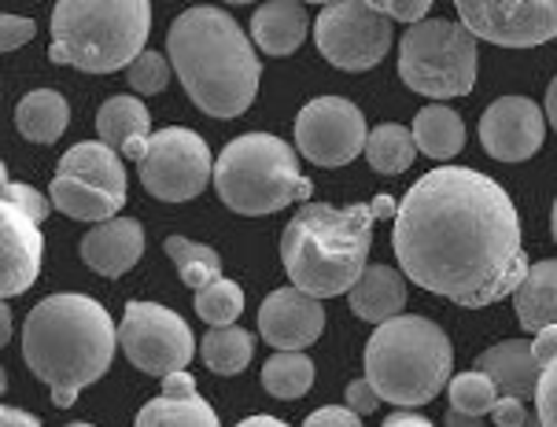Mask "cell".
Listing matches in <instances>:
<instances>
[{"mask_svg": "<svg viewBox=\"0 0 557 427\" xmlns=\"http://www.w3.org/2000/svg\"><path fill=\"white\" fill-rule=\"evenodd\" d=\"M392 243L418 288L469 310L513 296L532 269L513 199L466 166L432 169L403 196Z\"/></svg>", "mask_w": 557, "mask_h": 427, "instance_id": "obj_1", "label": "cell"}, {"mask_svg": "<svg viewBox=\"0 0 557 427\" xmlns=\"http://www.w3.org/2000/svg\"><path fill=\"white\" fill-rule=\"evenodd\" d=\"M166 60L203 115L237 118L255 103L262 78L259 52L225 8H185L170 23Z\"/></svg>", "mask_w": 557, "mask_h": 427, "instance_id": "obj_2", "label": "cell"}, {"mask_svg": "<svg viewBox=\"0 0 557 427\" xmlns=\"http://www.w3.org/2000/svg\"><path fill=\"white\" fill-rule=\"evenodd\" d=\"M119 328L97 299L67 291L49 296L26 313L23 357L26 368L52 387L60 410L78 402L82 387L97 384L115 362Z\"/></svg>", "mask_w": 557, "mask_h": 427, "instance_id": "obj_3", "label": "cell"}, {"mask_svg": "<svg viewBox=\"0 0 557 427\" xmlns=\"http://www.w3.org/2000/svg\"><path fill=\"white\" fill-rule=\"evenodd\" d=\"M373 203L333 206V203H304L281 233V262L310 299L351 296V288L370 269L373 247Z\"/></svg>", "mask_w": 557, "mask_h": 427, "instance_id": "obj_4", "label": "cell"}, {"mask_svg": "<svg viewBox=\"0 0 557 427\" xmlns=\"http://www.w3.org/2000/svg\"><path fill=\"white\" fill-rule=\"evenodd\" d=\"M455 347L447 331L429 317L388 321L366 343V384L392 405H429L443 387H450Z\"/></svg>", "mask_w": 557, "mask_h": 427, "instance_id": "obj_5", "label": "cell"}, {"mask_svg": "<svg viewBox=\"0 0 557 427\" xmlns=\"http://www.w3.org/2000/svg\"><path fill=\"white\" fill-rule=\"evenodd\" d=\"M152 4L145 0H63L52 8L49 60L85 74H111L134 60L148 41Z\"/></svg>", "mask_w": 557, "mask_h": 427, "instance_id": "obj_6", "label": "cell"}, {"mask_svg": "<svg viewBox=\"0 0 557 427\" xmlns=\"http://www.w3.org/2000/svg\"><path fill=\"white\" fill-rule=\"evenodd\" d=\"M214 192L233 214L262 217L292 203H310V181L299 174V151L273 133H244L214 163Z\"/></svg>", "mask_w": 557, "mask_h": 427, "instance_id": "obj_7", "label": "cell"}, {"mask_svg": "<svg viewBox=\"0 0 557 427\" xmlns=\"http://www.w3.org/2000/svg\"><path fill=\"white\" fill-rule=\"evenodd\" d=\"M399 78L432 100L469 97L476 85V37L450 18H424L399 41Z\"/></svg>", "mask_w": 557, "mask_h": 427, "instance_id": "obj_8", "label": "cell"}, {"mask_svg": "<svg viewBox=\"0 0 557 427\" xmlns=\"http://www.w3.org/2000/svg\"><path fill=\"white\" fill-rule=\"evenodd\" d=\"M119 347L140 373L148 376H174L188 373V362L196 354L193 331H188L182 313L159 302H126L119 325Z\"/></svg>", "mask_w": 557, "mask_h": 427, "instance_id": "obj_9", "label": "cell"}, {"mask_svg": "<svg viewBox=\"0 0 557 427\" xmlns=\"http://www.w3.org/2000/svg\"><path fill=\"white\" fill-rule=\"evenodd\" d=\"M137 169L148 196L163 199V203H185V199H196L211 185L214 159L200 133L170 126L156 133Z\"/></svg>", "mask_w": 557, "mask_h": 427, "instance_id": "obj_10", "label": "cell"}, {"mask_svg": "<svg viewBox=\"0 0 557 427\" xmlns=\"http://www.w3.org/2000/svg\"><path fill=\"white\" fill-rule=\"evenodd\" d=\"M321 55L339 71H373L392 49V18L373 4H325L314 18Z\"/></svg>", "mask_w": 557, "mask_h": 427, "instance_id": "obj_11", "label": "cell"}, {"mask_svg": "<svg viewBox=\"0 0 557 427\" xmlns=\"http://www.w3.org/2000/svg\"><path fill=\"white\" fill-rule=\"evenodd\" d=\"M362 108L344 97H318L296 115V151H304L314 166H347L366 151Z\"/></svg>", "mask_w": 557, "mask_h": 427, "instance_id": "obj_12", "label": "cell"}, {"mask_svg": "<svg viewBox=\"0 0 557 427\" xmlns=\"http://www.w3.org/2000/svg\"><path fill=\"white\" fill-rule=\"evenodd\" d=\"M458 23L476 41L503 49H535L557 37V0H458Z\"/></svg>", "mask_w": 557, "mask_h": 427, "instance_id": "obj_13", "label": "cell"}, {"mask_svg": "<svg viewBox=\"0 0 557 427\" xmlns=\"http://www.w3.org/2000/svg\"><path fill=\"white\" fill-rule=\"evenodd\" d=\"M546 111L528 97H498L480 118V145L498 163H524L543 148Z\"/></svg>", "mask_w": 557, "mask_h": 427, "instance_id": "obj_14", "label": "cell"}, {"mask_svg": "<svg viewBox=\"0 0 557 427\" xmlns=\"http://www.w3.org/2000/svg\"><path fill=\"white\" fill-rule=\"evenodd\" d=\"M325 328V306L299 288H277L259 306V336L277 354H304Z\"/></svg>", "mask_w": 557, "mask_h": 427, "instance_id": "obj_15", "label": "cell"}, {"mask_svg": "<svg viewBox=\"0 0 557 427\" xmlns=\"http://www.w3.org/2000/svg\"><path fill=\"white\" fill-rule=\"evenodd\" d=\"M45 259L41 222H34L23 206L0 199V296L15 299L37 280Z\"/></svg>", "mask_w": 557, "mask_h": 427, "instance_id": "obj_16", "label": "cell"}, {"mask_svg": "<svg viewBox=\"0 0 557 427\" xmlns=\"http://www.w3.org/2000/svg\"><path fill=\"white\" fill-rule=\"evenodd\" d=\"M145 254V229L137 217H115V222L92 225V233L82 236V259L100 277L115 280L129 273Z\"/></svg>", "mask_w": 557, "mask_h": 427, "instance_id": "obj_17", "label": "cell"}, {"mask_svg": "<svg viewBox=\"0 0 557 427\" xmlns=\"http://www.w3.org/2000/svg\"><path fill=\"white\" fill-rule=\"evenodd\" d=\"M476 368L498 387V394L503 398H517V402H524V405L535 402L543 365L535 362L532 343H528V339H506V343H495L491 350L480 354Z\"/></svg>", "mask_w": 557, "mask_h": 427, "instance_id": "obj_18", "label": "cell"}, {"mask_svg": "<svg viewBox=\"0 0 557 427\" xmlns=\"http://www.w3.org/2000/svg\"><path fill=\"white\" fill-rule=\"evenodd\" d=\"M97 133L108 148H115L119 155L126 159H145L148 145H152V118H148V108L137 97H111L103 108L97 111Z\"/></svg>", "mask_w": 557, "mask_h": 427, "instance_id": "obj_19", "label": "cell"}, {"mask_svg": "<svg viewBox=\"0 0 557 427\" xmlns=\"http://www.w3.org/2000/svg\"><path fill=\"white\" fill-rule=\"evenodd\" d=\"M351 313L370 325H388V321L403 317V306H406V284L392 265H370L362 273V280L351 288Z\"/></svg>", "mask_w": 557, "mask_h": 427, "instance_id": "obj_20", "label": "cell"}, {"mask_svg": "<svg viewBox=\"0 0 557 427\" xmlns=\"http://www.w3.org/2000/svg\"><path fill=\"white\" fill-rule=\"evenodd\" d=\"M310 30V15L304 4L277 0V4H259L251 15V41L267 55H292L304 45Z\"/></svg>", "mask_w": 557, "mask_h": 427, "instance_id": "obj_21", "label": "cell"}, {"mask_svg": "<svg viewBox=\"0 0 557 427\" xmlns=\"http://www.w3.org/2000/svg\"><path fill=\"white\" fill-rule=\"evenodd\" d=\"M55 174L74 177V181H85V185H97L103 192L126 199V166H122L119 151L108 148L103 140H82V145H74L67 155L60 159Z\"/></svg>", "mask_w": 557, "mask_h": 427, "instance_id": "obj_22", "label": "cell"}, {"mask_svg": "<svg viewBox=\"0 0 557 427\" xmlns=\"http://www.w3.org/2000/svg\"><path fill=\"white\" fill-rule=\"evenodd\" d=\"M513 310L521 328L532 336L557 325V259H543L528 269L524 284L513 291Z\"/></svg>", "mask_w": 557, "mask_h": 427, "instance_id": "obj_23", "label": "cell"}, {"mask_svg": "<svg viewBox=\"0 0 557 427\" xmlns=\"http://www.w3.org/2000/svg\"><path fill=\"white\" fill-rule=\"evenodd\" d=\"M67 122H71V108L63 100V92L55 89L26 92L15 108V129L26 140H34V145H55L63 137V129H67Z\"/></svg>", "mask_w": 557, "mask_h": 427, "instance_id": "obj_24", "label": "cell"}, {"mask_svg": "<svg viewBox=\"0 0 557 427\" xmlns=\"http://www.w3.org/2000/svg\"><path fill=\"white\" fill-rule=\"evenodd\" d=\"M413 140H418V151L429 159H455L461 148H466V122H461L458 111L443 108V103H432L424 108L418 118H413Z\"/></svg>", "mask_w": 557, "mask_h": 427, "instance_id": "obj_25", "label": "cell"}, {"mask_svg": "<svg viewBox=\"0 0 557 427\" xmlns=\"http://www.w3.org/2000/svg\"><path fill=\"white\" fill-rule=\"evenodd\" d=\"M134 427H222V424H219V413H214L200 394L196 398L159 394L152 402L140 405Z\"/></svg>", "mask_w": 557, "mask_h": 427, "instance_id": "obj_26", "label": "cell"}, {"mask_svg": "<svg viewBox=\"0 0 557 427\" xmlns=\"http://www.w3.org/2000/svg\"><path fill=\"white\" fill-rule=\"evenodd\" d=\"M166 254H170V262L177 265V277L185 280V288H193L196 296L222 280V254L214 251V247L185 240V236H170Z\"/></svg>", "mask_w": 557, "mask_h": 427, "instance_id": "obj_27", "label": "cell"}, {"mask_svg": "<svg viewBox=\"0 0 557 427\" xmlns=\"http://www.w3.org/2000/svg\"><path fill=\"white\" fill-rule=\"evenodd\" d=\"M413 159H418V140H413V129L406 126H376L366 140V163L376 174H406Z\"/></svg>", "mask_w": 557, "mask_h": 427, "instance_id": "obj_28", "label": "cell"}, {"mask_svg": "<svg viewBox=\"0 0 557 427\" xmlns=\"http://www.w3.org/2000/svg\"><path fill=\"white\" fill-rule=\"evenodd\" d=\"M255 354V339L244 328H211L200 343V357L207 362V368L219 376H237L251 365Z\"/></svg>", "mask_w": 557, "mask_h": 427, "instance_id": "obj_29", "label": "cell"}, {"mask_svg": "<svg viewBox=\"0 0 557 427\" xmlns=\"http://www.w3.org/2000/svg\"><path fill=\"white\" fill-rule=\"evenodd\" d=\"M262 387L273 398H304L310 387H314V362L304 354H273L267 365H262Z\"/></svg>", "mask_w": 557, "mask_h": 427, "instance_id": "obj_30", "label": "cell"}, {"mask_svg": "<svg viewBox=\"0 0 557 427\" xmlns=\"http://www.w3.org/2000/svg\"><path fill=\"white\" fill-rule=\"evenodd\" d=\"M196 313H200V321H207L211 328H233L244 313L240 284L219 280V284H211V288H203L200 296H196Z\"/></svg>", "mask_w": 557, "mask_h": 427, "instance_id": "obj_31", "label": "cell"}, {"mask_svg": "<svg viewBox=\"0 0 557 427\" xmlns=\"http://www.w3.org/2000/svg\"><path fill=\"white\" fill-rule=\"evenodd\" d=\"M447 391H450V410L469 413V416H491V410L498 405V398H503V394H498V387L491 384L480 368L455 376Z\"/></svg>", "mask_w": 557, "mask_h": 427, "instance_id": "obj_32", "label": "cell"}, {"mask_svg": "<svg viewBox=\"0 0 557 427\" xmlns=\"http://www.w3.org/2000/svg\"><path fill=\"white\" fill-rule=\"evenodd\" d=\"M126 74H129V89L140 92V97H156V92H163L170 81V60L148 49L137 55Z\"/></svg>", "mask_w": 557, "mask_h": 427, "instance_id": "obj_33", "label": "cell"}, {"mask_svg": "<svg viewBox=\"0 0 557 427\" xmlns=\"http://www.w3.org/2000/svg\"><path fill=\"white\" fill-rule=\"evenodd\" d=\"M4 199H8V203H15V206H23V211L30 214L34 222H45V217L52 214V199L49 196H41L30 185L8 181V174H4Z\"/></svg>", "mask_w": 557, "mask_h": 427, "instance_id": "obj_34", "label": "cell"}, {"mask_svg": "<svg viewBox=\"0 0 557 427\" xmlns=\"http://www.w3.org/2000/svg\"><path fill=\"white\" fill-rule=\"evenodd\" d=\"M535 416L543 420V427H557V357L543 368V376H540V391H535Z\"/></svg>", "mask_w": 557, "mask_h": 427, "instance_id": "obj_35", "label": "cell"}, {"mask_svg": "<svg viewBox=\"0 0 557 427\" xmlns=\"http://www.w3.org/2000/svg\"><path fill=\"white\" fill-rule=\"evenodd\" d=\"M373 8L392 23H406V26H418L429 18V0H373Z\"/></svg>", "mask_w": 557, "mask_h": 427, "instance_id": "obj_36", "label": "cell"}, {"mask_svg": "<svg viewBox=\"0 0 557 427\" xmlns=\"http://www.w3.org/2000/svg\"><path fill=\"white\" fill-rule=\"evenodd\" d=\"M34 30H37V26L30 23V18H23V15H4V18H0V49H4V52L23 49V45L34 37Z\"/></svg>", "mask_w": 557, "mask_h": 427, "instance_id": "obj_37", "label": "cell"}, {"mask_svg": "<svg viewBox=\"0 0 557 427\" xmlns=\"http://www.w3.org/2000/svg\"><path fill=\"white\" fill-rule=\"evenodd\" d=\"M304 427H362V416L347 405H321L304 420Z\"/></svg>", "mask_w": 557, "mask_h": 427, "instance_id": "obj_38", "label": "cell"}, {"mask_svg": "<svg viewBox=\"0 0 557 427\" xmlns=\"http://www.w3.org/2000/svg\"><path fill=\"white\" fill-rule=\"evenodd\" d=\"M347 410L358 416H370L381 410V394H376L366 379H355V384H347Z\"/></svg>", "mask_w": 557, "mask_h": 427, "instance_id": "obj_39", "label": "cell"}, {"mask_svg": "<svg viewBox=\"0 0 557 427\" xmlns=\"http://www.w3.org/2000/svg\"><path fill=\"white\" fill-rule=\"evenodd\" d=\"M528 405L517 402V398H498V405L491 410V420H495L498 427H521L528 420Z\"/></svg>", "mask_w": 557, "mask_h": 427, "instance_id": "obj_40", "label": "cell"}, {"mask_svg": "<svg viewBox=\"0 0 557 427\" xmlns=\"http://www.w3.org/2000/svg\"><path fill=\"white\" fill-rule=\"evenodd\" d=\"M532 354H535V362H540L543 368L554 362V357H557V325L543 328L540 336L532 339Z\"/></svg>", "mask_w": 557, "mask_h": 427, "instance_id": "obj_41", "label": "cell"}, {"mask_svg": "<svg viewBox=\"0 0 557 427\" xmlns=\"http://www.w3.org/2000/svg\"><path fill=\"white\" fill-rule=\"evenodd\" d=\"M163 394L166 398H196V379L188 373H174L163 379Z\"/></svg>", "mask_w": 557, "mask_h": 427, "instance_id": "obj_42", "label": "cell"}, {"mask_svg": "<svg viewBox=\"0 0 557 427\" xmlns=\"http://www.w3.org/2000/svg\"><path fill=\"white\" fill-rule=\"evenodd\" d=\"M0 427H41V424H37V416H30L26 410L4 405V410H0Z\"/></svg>", "mask_w": 557, "mask_h": 427, "instance_id": "obj_43", "label": "cell"}, {"mask_svg": "<svg viewBox=\"0 0 557 427\" xmlns=\"http://www.w3.org/2000/svg\"><path fill=\"white\" fill-rule=\"evenodd\" d=\"M381 427H432V424L418 413H392V416H384Z\"/></svg>", "mask_w": 557, "mask_h": 427, "instance_id": "obj_44", "label": "cell"}, {"mask_svg": "<svg viewBox=\"0 0 557 427\" xmlns=\"http://www.w3.org/2000/svg\"><path fill=\"white\" fill-rule=\"evenodd\" d=\"M443 427H484V416H469V413L447 410V416H443Z\"/></svg>", "mask_w": 557, "mask_h": 427, "instance_id": "obj_45", "label": "cell"}, {"mask_svg": "<svg viewBox=\"0 0 557 427\" xmlns=\"http://www.w3.org/2000/svg\"><path fill=\"white\" fill-rule=\"evenodd\" d=\"M546 122L554 126V133H557V74H554V81H550V89H546Z\"/></svg>", "mask_w": 557, "mask_h": 427, "instance_id": "obj_46", "label": "cell"}, {"mask_svg": "<svg viewBox=\"0 0 557 427\" xmlns=\"http://www.w3.org/2000/svg\"><path fill=\"white\" fill-rule=\"evenodd\" d=\"M237 427H288L285 420H277V416H267V413H259V416H244V420Z\"/></svg>", "mask_w": 557, "mask_h": 427, "instance_id": "obj_47", "label": "cell"}, {"mask_svg": "<svg viewBox=\"0 0 557 427\" xmlns=\"http://www.w3.org/2000/svg\"><path fill=\"white\" fill-rule=\"evenodd\" d=\"M8 336H12V310H8V302H4V331H0V339L8 343Z\"/></svg>", "mask_w": 557, "mask_h": 427, "instance_id": "obj_48", "label": "cell"}, {"mask_svg": "<svg viewBox=\"0 0 557 427\" xmlns=\"http://www.w3.org/2000/svg\"><path fill=\"white\" fill-rule=\"evenodd\" d=\"M521 427H543V420H540V416H535V413H532V416H528V420H524Z\"/></svg>", "mask_w": 557, "mask_h": 427, "instance_id": "obj_49", "label": "cell"}, {"mask_svg": "<svg viewBox=\"0 0 557 427\" xmlns=\"http://www.w3.org/2000/svg\"><path fill=\"white\" fill-rule=\"evenodd\" d=\"M550 225H554V243H557V199H554V217H550Z\"/></svg>", "mask_w": 557, "mask_h": 427, "instance_id": "obj_50", "label": "cell"}, {"mask_svg": "<svg viewBox=\"0 0 557 427\" xmlns=\"http://www.w3.org/2000/svg\"><path fill=\"white\" fill-rule=\"evenodd\" d=\"M67 427H92V424H67Z\"/></svg>", "mask_w": 557, "mask_h": 427, "instance_id": "obj_51", "label": "cell"}]
</instances>
